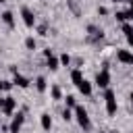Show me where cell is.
Returning a JSON list of instances; mask_svg holds the SVG:
<instances>
[{"mask_svg": "<svg viewBox=\"0 0 133 133\" xmlns=\"http://www.w3.org/2000/svg\"><path fill=\"white\" fill-rule=\"evenodd\" d=\"M73 116H75V123H77L83 131H91V118H89V112H87L85 106L77 104V106L73 108Z\"/></svg>", "mask_w": 133, "mask_h": 133, "instance_id": "cell-1", "label": "cell"}, {"mask_svg": "<svg viewBox=\"0 0 133 133\" xmlns=\"http://www.w3.org/2000/svg\"><path fill=\"white\" fill-rule=\"evenodd\" d=\"M110 81H112V75H110V66H108V62H104V64H102V69L96 73L94 85H98L100 89H106V87H110Z\"/></svg>", "mask_w": 133, "mask_h": 133, "instance_id": "cell-2", "label": "cell"}, {"mask_svg": "<svg viewBox=\"0 0 133 133\" xmlns=\"http://www.w3.org/2000/svg\"><path fill=\"white\" fill-rule=\"evenodd\" d=\"M104 102H106V114L108 116H116L118 104H116V94H114L112 87H106L104 89Z\"/></svg>", "mask_w": 133, "mask_h": 133, "instance_id": "cell-3", "label": "cell"}, {"mask_svg": "<svg viewBox=\"0 0 133 133\" xmlns=\"http://www.w3.org/2000/svg\"><path fill=\"white\" fill-rule=\"evenodd\" d=\"M21 19H23V23H25V27H27V29H33V27L37 25V19H35L33 10H31L27 4H23V6H21Z\"/></svg>", "mask_w": 133, "mask_h": 133, "instance_id": "cell-4", "label": "cell"}, {"mask_svg": "<svg viewBox=\"0 0 133 133\" xmlns=\"http://www.w3.org/2000/svg\"><path fill=\"white\" fill-rule=\"evenodd\" d=\"M116 60L125 66H133V50L129 48H118L116 50Z\"/></svg>", "mask_w": 133, "mask_h": 133, "instance_id": "cell-5", "label": "cell"}, {"mask_svg": "<svg viewBox=\"0 0 133 133\" xmlns=\"http://www.w3.org/2000/svg\"><path fill=\"white\" fill-rule=\"evenodd\" d=\"M17 100L12 98V96H4V106H2V114L4 116H12L15 114V110H17Z\"/></svg>", "mask_w": 133, "mask_h": 133, "instance_id": "cell-6", "label": "cell"}, {"mask_svg": "<svg viewBox=\"0 0 133 133\" xmlns=\"http://www.w3.org/2000/svg\"><path fill=\"white\" fill-rule=\"evenodd\" d=\"M23 123H25V110H21V112H17V114L12 116V121H10V131H8V133H21Z\"/></svg>", "mask_w": 133, "mask_h": 133, "instance_id": "cell-7", "label": "cell"}, {"mask_svg": "<svg viewBox=\"0 0 133 133\" xmlns=\"http://www.w3.org/2000/svg\"><path fill=\"white\" fill-rule=\"evenodd\" d=\"M77 89H79V94H83L85 98H91V94H94V83L87 81V79H83V81L77 85Z\"/></svg>", "mask_w": 133, "mask_h": 133, "instance_id": "cell-8", "label": "cell"}, {"mask_svg": "<svg viewBox=\"0 0 133 133\" xmlns=\"http://www.w3.org/2000/svg\"><path fill=\"white\" fill-rule=\"evenodd\" d=\"M46 69L48 71H58L60 69V58L56 56V54H50V56H46Z\"/></svg>", "mask_w": 133, "mask_h": 133, "instance_id": "cell-9", "label": "cell"}, {"mask_svg": "<svg viewBox=\"0 0 133 133\" xmlns=\"http://www.w3.org/2000/svg\"><path fill=\"white\" fill-rule=\"evenodd\" d=\"M114 17H116V21L118 23H131L133 21V8H127V10H116L114 12Z\"/></svg>", "mask_w": 133, "mask_h": 133, "instance_id": "cell-10", "label": "cell"}, {"mask_svg": "<svg viewBox=\"0 0 133 133\" xmlns=\"http://www.w3.org/2000/svg\"><path fill=\"white\" fill-rule=\"evenodd\" d=\"M0 21H2L8 29H15V15H12V10H2Z\"/></svg>", "mask_w": 133, "mask_h": 133, "instance_id": "cell-11", "label": "cell"}, {"mask_svg": "<svg viewBox=\"0 0 133 133\" xmlns=\"http://www.w3.org/2000/svg\"><path fill=\"white\" fill-rule=\"evenodd\" d=\"M12 83H15V87H21V89H27V87L31 85V81H29L27 77H23L21 73L12 75Z\"/></svg>", "mask_w": 133, "mask_h": 133, "instance_id": "cell-12", "label": "cell"}, {"mask_svg": "<svg viewBox=\"0 0 133 133\" xmlns=\"http://www.w3.org/2000/svg\"><path fill=\"white\" fill-rule=\"evenodd\" d=\"M50 98H52V102H60V100L64 98L62 87H60L58 83H52V85H50Z\"/></svg>", "mask_w": 133, "mask_h": 133, "instance_id": "cell-13", "label": "cell"}, {"mask_svg": "<svg viewBox=\"0 0 133 133\" xmlns=\"http://www.w3.org/2000/svg\"><path fill=\"white\" fill-rule=\"evenodd\" d=\"M39 125H42V129H44V131H50V129H52V125H54L52 114H50V112H42V114H39Z\"/></svg>", "mask_w": 133, "mask_h": 133, "instance_id": "cell-14", "label": "cell"}, {"mask_svg": "<svg viewBox=\"0 0 133 133\" xmlns=\"http://www.w3.org/2000/svg\"><path fill=\"white\" fill-rule=\"evenodd\" d=\"M33 83H35V91H37V94H46V91H48V81H46L44 75H37Z\"/></svg>", "mask_w": 133, "mask_h": 133, "instance_id": "cell-15", "label": "cell"}, {"mask_svg": "<svg viewBox=\"0 0 133 133\" xmlns=\"http://www.w3.org/2000/svg\"><path fill=\"white\" fill-rule=\"evenodd\" d=\"M83 79H85V77H83V71H81L79 66L71 71V81H73V85H75V87H77V85H79V83H81Z\"/></svg>", "mask_w": 133, "mask_h": 133, "instance_id": "cell-16", "label": "cell"}, {"mask_svg": "<svg viewBox=\"0 0 133 133\" xmlns=\"http://www.w3.org/2000/svg\"><path fill=\"white\" fill-rule=\"evenodd\" d=\"M62 102H64L66 108H75V106H77V98H75L73 94H66V96L62 98Z\"/></svg>", "mask_w": 133, "mask_h": 133, "instance_id": "cell-17", "label": "cell"}, {"mask_svg": "<svg viewBox=\"0 0 133 133\" xmlns=\"http://www.w3.org/2000/svg\"><path fill=\"white\" fill-rule=\"evenodd\" d=\"M25 48H27L29 52H33V50L37 48V42H35L33 35H27V37H25Z\"/></svg>", "mask_w": 133, "mask_h": 133, "instance_id": "cell-18", "label": "cell"}, {"mask_svg": "<svg viewBox=\"0 0 133 133\" xmlns=\"http://www.w3.org/2000/svg\"><path fill=\"white\" fill-rule=\"evenodd\" d=\"M60 116H62V121H64V123L73 121V118H75V116H73V108H66V106H64V108H62V112H60Z\"/></svg>", "mask_w": 133, "mask_h": 133, "instance_id": "cell-19", "label": "cell"}, {"mask_svg": "<svg viewBox=\"0 0 133 133\" xmlns=\"http://www.w3.org/2000/svg\"><path fill=\"white\" fill-rule=\"evenodd\" d=\"M58 58H60V66H71V54L69 52H62Z\"/></svg>", "mask_w": 133, "mask_h": 133, "instance_id": "cell-20", "label": "cell"}, {"mask_svg": "<svg viewBox=\"0 0 133 133\" xmlns=\"http://www.w3.org/2000/svg\"><path fill=\"white\" fill-rule=\"evenodd\" d=\"M121 29H123V33H125V37H129V35H133V23H123L121 25Z\"/></svg>", "mask_w": 133, "mask_h": 133, "instance_id": "cell-21", "label": "cell"}, {"mask_svg": "<svg viewBox=\"0 0 133 133\" xmlns=\"http://www.w3.org/2000/svg\"><path fill=\"white\" fill-rule=\"evenodd\" d=\"M35 27H37V33L39 35H48V27L46 25H35Z\"/></svg>", "mask_w": 133, "mask_h": 133, "instance_id": "cell-22", "label": "cell"}, {"mask_svg": "<svg viewBox=\"0 0 133 133\" xmlns=\"http://www.w3.org/2000/svg\"><path fill=\"white\" fill-rule=\"evenodd\" d=\"M12 87H15V83H12V79H10V81H8V79H4V91H10Z\"/></svg>", "mask_w": 133, "mask_h": 133, "instance_id": "cell-23", "label": "cell"}, {"mask_svg": "<svg viewBox=\"0 0 133 133\" xmlns=\"http://www.w3.org/2000/svg\"><path fill=\"white\" fill-rule=\"evenodd\" d=\"M98 15H108V8L106 6H98Z\"/></svg>", "mask_w": 133, "mask_h": 133, "instance_id": "cell-24", "label": "cell"}, {"mask_svg": "<svg viewBox=\"0 0 133 133\" xmlns=\"http://www.w3.org/2000/svg\"><path fill=\"white\" fill-rule=\"evenodd\" d=\"M127 46H129V50H133V35L127 37Z\"/></svg>", "mask_w": 133, "mask_h": 133, "instance_id": "cell-25", "label": "cell"}, {"mask_svg": "<svg viewBox=\"0 0 133 133\" xmlns=\"http://www.w3.org/2000/svg\"><path fill=\"white\" fill-rule=\"evenodd\" d=\"M50 54H54V52H52L50 48H46V50H44V58H46V56H50Z\"/></svg>", "mask_w": 133, "mask_h": 133, "instance_id": "cell-26", "label": "cell"}, {"mask_svg": "<svg viewBox=\"0 0 133 133\" xmlns=\"http://www.w3.org/2000/svg\"><path fill=\"white\" fill-rule=\"evenodd\" d=\"M0 91H4V79L0 77Z\"/></svg>", "mask_w": 133, "mask_h": 133, "instance_id": "cell-27", "label": "cell"}, {"mask_svg": "<svg viewBox=\"0 0 133 133\" xmlns=\"http://www.w3.org/2000/svg\"><path fill=\"white\" fill-rule=\"evenodd\" d=\"M129 2V8H133V0H127Z\"/></svg>", "mask_w": 133, "mask_h": 133, "instance_id": "cell-28", "label": "cell"}, {"mask_svg": "<svg viewBox=\"0 0 133 133\" xmlns=\"http://www.w3.org/2000/svg\"><path fill=\"white\" fill-rule=\"evenodd\" d=\"M112 2H114V4H116V2H127V0H112Z\"/></svg>", "mask_w": 133, "mask_h": 133, "instance_id": "cell-29", "label": "cell"}, {"mask_svg": "<svg viewBox=\"0 0 133 133\" xmlns=\"http://www.w3.org/2000/svg\"><path fill=\"white\" fill-rule=\"evenodd\" d=\"M6 2H8V0H0V4H6Z\"/></svg>", "mask_w": 133, "mask_h": 133, "instance_id": "cell-30", "label": "cell"}, {"mask_svg": "<svg viewBox=\"0 0 133 133\" xmlns=\"http://www.w3.org/2000/svg\"><path fill=\"white\" fill-rule=\"evenodd\" d=\"M0 121H2V110H0Z\"/></svg>", "mask_w": 133, "mask_h": 133, "instance_id": "cell-31", "label": "cell"}, {"mask_svg": "<svg viewBox=\"0 0 133 133\" xmlns=\"http://www.w3.org/2000/svg\"><path fill=\"white\" fill-rule=\"evenodd\" d=\"M0 131H2V121H0Z\"/></svg>", "mask_w": 133, "mask_h": 133, "instance_id": "cell-32", "label": "cell"}, {"mask_svg": "<svg viewBox=\"0 0 133 133\" xmlns=\"http://www.w3.org/2000/svg\"><path fill=\"white\" fill-rule=\"evenodd\" d=\"M100 133H110V131H100Z\"/></svg>", "mask_w": 133, "mask_h": 133, "instance_id": "cell-33", "label": "cell"}, {"mask_svg": "<svg viewBox=\"0 0 133 133\" xmlns=\"http://www.w3.org/2000/svg\"><path fill=\"white\" fill-rule=\"evenodd\" d=\"M131 106H133V102H131Z\"/></svg>", "mask_w": 133, "mask_h": 133, "instance_id": "cell-34", "label": "cell"}, {"mask_svg": "<svg viewBox=\"0 0 133 133\" xmlns=\"http://www.w3.org/2000/svg\"><path fill=\"white\" fill-rule=\"evenodd\" d=\"M0 15H2V12H0Z\"/></svg>", "mask_w": 133, "mask_h": 133, "instance_id": "cell-35", "label": "cell"}, {"mask_svg": "<svg viewBox=\"0 0 133 133\" xmlns=\"http://www.w3.org/2000/svg\"><path fill=\"white\" fill-rule=\"evenodd\" d=\"M131 23H133V21H131Z\"/></svg>", "mask_w": 133, "mask_h": 133, "instance_id": "cell-36", "label": "cell"}]
</instances>
